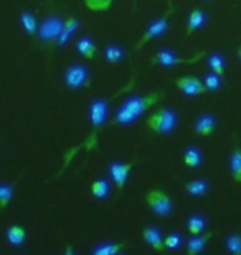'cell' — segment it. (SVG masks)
Segmentation results:
<instances>
[{
  "label": "cell",
  "mask_w": 241,
  "mask_h": 255,
  "mask_svg": "<svg viewBox=\"0 0 241 255\" xmlns=\"http://www.w3.org/2000/svg\"><path fill=\"white\" fill-rule=\"evenodd\" d=\"M102 57H104L107 63L116 65V63L122 62V58H124V48L116 43H107L104 50H102Z\"/></svg>",
  "instance_id": "9a60e30c"
},
{
  "label": "cell",
  "mask_w": 241,
  "mask_h": 255,
  "mask_svg": "<svg viewBox=\"0 0 241 255\" xmlns=\"http://www.w3.org/2000/svg\"><path fill=\"white\" fill-rule=\"evenodd\" d=\"M132 167H134V161L126 162V164H124V162H119V161H112L109 164V167H107L109 176H111L112 182L116 184L117 191L124 189L126 181H127V177H129V172H131Z\"/></svg>",
  "instance_id": "9c48e42d"
},
{
  "label": "cell",
  "mask_w": 241,
  "mask_h": 255,
  "mask_svg": "<svg viewBox=\"0 0 241 255\" xmlns=\"http://www.w3.org/2000/svg\"><path fill=\"white\" fill-rule=\"evenodd\" d=\"M213 232H208V234H200V236H192L190 239L187 241V254L195 255V254H200L207 247L208 241L212 239Z\"/></svg>",
  "instance_id": "4fadbf2b"
},
{
  "label": "cell",
  "mask_w": 241,
  "mask_h": 255,
  "mask_svg": "<svg viewBox=\"0 0 241 255\" xmlns=\"http://www.w3.org/2000/svg\"><path fill=\"white\" fill-rule=\"evenodd\" d=\"M207 62H208L210 68H212V71L225 76V66H227V60H225V57L222 53H210Z\"/></svg>",
  "instance_id": "cb8c5ba5"
},
{
  "label": "cell",
  "mask_w": 241,
  "mask_h": 255,
  "mask_svg": "<svg viewBox=\"0 0 241 255\" xmlns=\"http://www.w3.org/2000/svg\"><path fill=\"white\" fill-rule=\"evenodd\" d=\"M109 105L111 100H104V98H96L91 101L89 105V121L91 126H93V134H96V131L106 123L107 113H109Z\"/></svg>",
  "instance_id": "ba28073f"
},
{
  "label": "cell",
  "mask_w": 241,
  "mask_h": 255,
  "mask_svg": "<svg viewBox=\"0 0 241 255\" xmlns=\"http://www.w3.org/2000/svg\"><path fill=\"white\" fill-rule=\"evenodd\" d=\"M83 2L91 12H96V13L107 12L112 5V0H83Z\"/></svg>",
  "instance_id": "4316f807"
},
{
  "label": "cell",
  "mask_w": 241,
  "mask_h": 255,
  "mask_svg": "<svg viewBox=\"0 0 241 255\" xmlns=\"http://www.w3.org/2000/svg\"><path fill=\"white\" fill-rule=\"evenodd\" d=\"M142 237H144L146 244H149L154 251H163L165 249V244H163V239H162V231L156 226H149L144 229V234H142Z\"/></svg>",
  "instance_id": "7c38bea8"
},
{
  "label": "cell",
  "mask_w": 241,
  "mask_h": 255,
  "mask_svg": "<svg viewBox=\"0 0 241 255\" xmlns=\"http://www.w3.org/2000/svg\"><path fill=\"white\" fill-rule=\"evenodd\" d=\"M65 30V20H61L58 15H53V17L45 18L38 27L37 37L42 40V42H55V40L60 38L61 32Z\"/></svg>",
  "instance_id": "277c9868"
},
{
  "label": "cell",
  "mask_w": 241,
  "mask_h": 255,
  "mask_svg": "<svg viewBox=\"0 0 241 255\" xmlns=\"http://www.w3.org/2000/svg\"><path fill=\"white\" fill-rule=\"evenodd\" d=\"M185 191L190 194L193 197H200V196H205L208 194L210 191V184L205 179H193L190 182L185 184Z\"/></svg>",
  "instance_id": "ffe728a7"
},
{
  "label": "cell",
  "mask_w": 241,
  "mask_h": 255,
  "mask_svg": "<svg viewBox=\"0 0 241 255\" xmlns=\"http://www.w3.org/2000/svg\"><path fill=\"white\" fill-rule=\"evenodd\" d=\"M175 85H177V88L187 96H198L207 91V86H205L203 81H200L197 76H192V75L178 78L175 81Z\"/></svg>",
  "instance_id": "30bf717a"
},
{
  "label": "cell",
  "mask_w": 241,
  "mask_h": 255,
  "mask_svg": "<svg viewBox=\"0 0 241 255\" xmlns=\"http://www.w3.org/2000/svg\"><path fill=\"white\" fill-rule=\"evenodd\" d=\"M205 57V52H200L197 55H193L192 58H178L175 52L172 50H161L156 53V57L152 58L151 65H161V66H177V65H192L197 63L200 58Z\"/></svg>",
  "instance_id": "8992f818"
},
{
  "label": "cell",
  "mask_w": 241,
  "mask_h": 255,
  "mask_svg": "<svg viewBox=\"0 0 241 255\" xmlns=\"http://www.w3.org/2000/svg\"><path fill=\"white\" fill-rule=\"evenodd\" d=\"M203 83H205V86H207V91H217V90L222 88L223 76L218 75V73H215V71H210V73L205 75Z\"/></svg>",
  "instance_id": "d4e9b609"
},
{
  "label": "cell",
  "mask_w": 241,
  "mask_h": 255,
  "mask_svg": "<svg viewBox=\"0 0 241 255\" xmlns=\"http://www.w3.org/2000/svg\"><path fill=\"white\" fill-rule=\"evenodd\" d=\"M163 244H165V249H168V251H178V249H182L183 246V237L180 234L172 232L163 239Z\"/></svg>",
  "instance_id": "83f0119b"
},
{
  "label": "cell",
  "mask_w": 241,
  "mask_h": 255,
  "mask_svg": "<svg viewBox=\"0 0 241 255\" xmlns=\"http://www.w3.org/2000/svg\"><path fill=\"white\" fill-rule=\"evenodd\" d=\"M76 50L80 52V55H83L84 58H94L97 53L96 43L93 38L89 37H81L78 42H76Z\"/></svg>",
  "instance_id": "e0dca14e"
},
{
  "label": "cell",
  "mask_w": 241,
  "mask_h": 255,
  "mask_svg": "<svg viewBox=\"0 0 241 255\" xmlns=\"http://www.w3.org/2000/svg\"><path fill=\"white\" fill-rule=\"evenodd\" d=\"M205 23H207V13L203 12V10H193L188 15V22H187V37H190L193 32H197V30L203 28Z\"/></svg>",
  "instance_id": "5bb4252c"
},
{
  "label": "cell",
  "mask_w": 241,
  "mask_h": 255,
  "mask_svg": "<svg viewBox=\"0 0 241 255\" xmlns=\"http://www.w3.org/2000/svg\"><path fill=\"white\" fill-rule=\"evenodd\" d=\"M126 247V244H109V242H102L97 247L93 249L94 255H116L121 254L122 249Z\"/></svg>",
  "instance_id": "44dd1931"
},
{
  "label": "cell",
  "mask_w": 241,
  "mask_h": 255,
  "mask_svg": "<svg viewBox=\"0 0 241 255\" xmlns=\"http://www.w3.org/2000/svg\"><path fill=\"white\" fill-rule=\"evenodd\" d=\"M65 28L68 30V32H70L71 35H73V33L76 32V30L80 28V22H78V20H76L75 17H68V18L65 20Z\"/></svg>",
  "instance_id": "4dcf8cb0"
},
{
  "label": "cell",
  "mask_w": 241,
  "mask_h": 255,
  "mask_svg": "<svg viewBox=\"0 0 241 255\" xmlns=\"http://www.w3.org/2000/svg\"><path fill=\"white\" fill-rule=\"evenodd\" d=\"M230 166H232V174H233V181L241 182V149L237 147L232 154V159H230Z\"/></svg>",
  "instance_id": "484cf974"
},
{
  "label": "cell",
  "mask_w": 241,
  "mask_h": 255,
  "mask_svg": "<svg viewBox=\"0 0 241 255\" xmlns=\"http://www.w3.org/2000/svg\"><path fill=\"white\" fill-rule=\"evenodd\" d=\"M238 57H240V62H241V47H238Z\"/></svg>",
  "instance_id": "1f68e13d"
},
{
  "label": "cell",
  "mask_w": 241,
  "mask_h": 255,
  "mask_svg": "<svg viewBox=\"0 0 241 255\" xmlns=\"http://www.w3.org/2000/svg\"><path fill=\"white\" fill-rule=\"evenodd\" d=\"M202 161H203V154L198 147L190 146V147H187L185 152H183V162H185V166L190 167V169L200 167L202 166Z\"/></svg>",
  "instance_id": "ac0fdd59"
},
{
  "label": "cell",
  "mask_w": 241,
  "mask_h": 255,
  "mask_svg": "<svg viewBox=\"0 0 241 255\" xmlns=\"http://www.w3.org/2000/svg\"><path fill=\"white\" fill-rule=\"evenodd\" d=\"M225 246H227L228 252H232L233 255H241V237L238 234H232V236L225 241Z\"/></svg>",
  "instance_id": "f1b7e54d"
},
{
  "label": "cell",
  "mask_w": 241,
  "mask_h": 255,
  "mask_svg": "<svg viewBox=\"0 0 241 255\" xmlns=\"http://www.w3.org/2000/svg\"><path fill=\"white\" fill-rule=\"evenodd\" d=\"M146 201L151 207V211L159 217H167L173 211V201L163 191L151 189L147 192Z\"/></svg>",
  "instance_id": "3957f363"
},
{
  "label": "cell",
  "mask_w": 241,
  "mask_h": 255,
  "mask_svg": "<svg viewBox=\"0 0 241 255\" xmlns=\"http://www.w3.org/2000/svg\"><path fill=\"white\" fill-rule=\"evenodd\" d=\"M5 237H7V241L12 246L20 247L25 242V239H27V231L22 226H10L7 232H5Z\"/></svg>",
  "instance_id": "d6986e66"
},
{
  "label": "cell",
  "mask_w": 241,
  "mask_h": 255,
  "mask_svg": "<svg viewBox=\"0 0 241 255\" xmlns=\"http://www.w3.org/2000/svg\"><path fill=\"white\" fill-rule=\"evenodd\" d=\"M13 197V186L12 184H2L0 186V206H2V209H5L8 206V202L12 201Z\"/></svg>",
  "instance_id": "f546056e"
},
{
  "label": "cell",
  "mask_w": 241,
  "mask_h": 255,
  "mask_svg": "<svg viewBox=\"0 0 241 255\" xmlns=\"http://www.w3.org/2000/svg\"><path fill=\"white\" fill-rule=\"evenodd\" d=\"M111 192V184L107 179H97L91 184V194L96 199H106Z\"/></svg>",
  "instance_id": "7402d4cb"
},
{
  "label": "cell",
  "mask_w": 241,
  "mask_h": 255,
  "mask_svg": "<svg viewBox=\"0 0 241 255\" xmlns=\"http://www.w3.org/2000/svg\"><path fill=\"white\" fill-rule=\"evenodd\" d=\"M178 126V116L172 108L165 106H159L154 113L149 116L147 128L154 134H168V132L175 131Z\"/></svg>",
  "instance_id": "7a4b0ae2"
},
{
  "label": "cell",
  "mask_w": 241,
  "mask_h": 255,
  "mask_svg": "<svg viewBox=\"0 0 241 255\" xmlns=\"http://www.w3.org/2000/svg\"><path fill=\"white\" fill-rule=\"evenodd\" d=\"M207 219L200 214H192L190 217L187 219V229H188V234L190 236H200V234L205 232L207 229Z\"/></svg>",
  "instance_id": "2e32d148"
},
{
  "label": "cell",
  "mask_w": 241,
  "mask_h": 255,
  "mask_svg": "<svg viewBox=\"0 0 241 255\" xmlns=\"http://www.w3.org/2000/svg\"><path fill=\"white\" fill-rule=\"evenodd\" d=\"M163 93H152L147 96H129L116 111V125L129 126L136 123L147 110H151L154 105L161 101Z\"/></svg>",
  "instance_id": "6da1fadb"
},
{
  "label": "cell",
  "mask_w": 241,
  "mask_h": 255,
  "mask_svg": "<svg viewBox=\"0 0 241 255\" xmlns=\"http://www.w3.org/2000/svg\"><path fill=\"white\" fill-rule=\"evenodd\" d=\"M65 85L71 90H80L89 85V68L86 65H71L66 68Z\"/></svg>",
  "instance_id": "5b68a950"
},
{
  "label": "cell",
  "mask_w": 241,
  "mask_h": 255,
  "mask_svg": "<svg viewBox=\"0 0 241 255\" xmlns=\"http://www.w3.org/2000/svg\"><path fill=\"white\" fill-rule=\"evenodd\" d=\"M20 23H22L23 30H25V32H27L28 35H37L40 25H38L37 18H35V15H33V13L23 12L22 15H20Z\"/></svg>",
  "instance_id": "603a6c76"
},
{
  "label": "cell",
  "mask_w": 241,
  "mask_h": 255,
  "mask_svg": "<svg viewBox=\"0 0 241 255\" xmlns=\"http://www.w3.org/2000/svg\"><path fill=\"white\" fill-rule=\"evenodd\" d=\"M193 129L197 134L203 136V137L212 136L215 129H217V118H215L213 115H202L197 121H195Z\"/></svg>",
  "instance_id": "8fae6325"
},
{
  "label": "cell",
  "mask_w": 241,
  "mask_h": 255,
  "mask_svg": "<svg viewBox=\"0 0 241 255\" xmlns=\"http://www.w3.org/2000/svg\"><path fill=\"white\" fill-rule=\"evenodd\" d=\"M172 7L167 10L165 13L162 15V17H159L157 20H154V22L149 25L147 30H146V33L142 35L141 40H139V43L136 45V50H139L142 48V45L147 43V42H151V40L154 38H159V37H162L163 33L168 30V17H170V13H172Z\"/></svg>",
  "instance_id": "52a82bcc"
}]
</instances>
